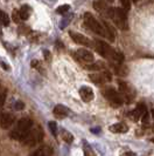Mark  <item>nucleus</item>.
Returning a JSON list of instances; mask_svg holds the SVG:
<instances>
[{"mask_svg": "<svg viewBox=\"0 0 154 156\" xmlns=\"http://www.w3.org/2000/svg\"><path fill=\"white\" fill-rule=\"evenodd\" d=\"M54 115L57 117H65L69 115V108L68 107H65V106H63V105H57V106H55L54 107Z\"/></svg>", "mask_w": 154, "mask_h": 156, "instance_id": "15", "label": "nucleus"}, {"mask_svg": "<svg viewBox=\"0 0 154 156\" xmlns=\"http://www.w3.org/2000/svg\"><path fill=\"white\" fill-rule=\"evenodd\" d=\"M32 14V8L27 5H25L20 9V16H21V20H27Z\"/></svg>", "mask_w": 154, "mask_h": 156, "instance_id": "19", "label": "nucleus"}, {"mask_svg": "<svg viewBox=\"0 0 154 156\" xmlns=\"http://www.w3.org/2000/svg\"><path fill=\"white\" fill-rule=\"evenodd\" d=\"M71 39L74 40L76 44L78 45H82V46H88V47H92V42L88 39L85 35L81 34V33H77V32H70L69 33Z\"/></svg>", "mask_w": 154, "mask_h": 156, "instance_id": "9", "label": "nucleus"}, {"mask_svg": "<svg viewBox=\"0 0 154 156\" xmlns=\"http://www.w3.org/2000/svg\"><path fill=\"white\" fill-rule=\"evenodd\" d=\"M118 85H119V94L123 98V100L126 103H131L134 98V93L131 90L130 86L124 81H118Z\"/></svg>", "mask_w": 154, "mask_h": 156, "instance_id": "7", "label": "nucleus"}, {"mask_svg": "<svg viewBox=\"0 0 154 156\" xmlns=\"http://www.w3.org/2000/svg\"><path fill=\"white\" fill-rule=\"evenodd\" d=\"M93 6H95V9H96L97 12H99L102 16H105L106 11H108V8H109V6L106 5V2H104V1H95V2H93Z\"/></svg>", "mask_w": 154, "mask_h": 156, "instance_id": "17", "label": "nucleus"}, {"mask_svg": "<svg viewBox=\"0 0 154 156\" xmlns=\"http://www.w3.org/2000/svg\"><path fill=\"white\" fill-rule=\"evenodd\" d=\"M89 78L96 85H104V83H106L109 81H111L112 76H111V74L109 73L108 70H103L100 73H92V74H90Z\"/></svg>", "mask_w": 154, "mask_h": 156, "instance_id": "8", "label": "nucleus"}, {"mask_svg": "<svg viewBox=\"0 0 154 156\" xmlns=\"http://www.w3.org/2000/svg\"><path fill=\"white\" fill-rule=\"evenodd\" d=\"M69 6L68 5H64V6H61V7H59L57 9V13H60V14H63V13H65L68 9H69Z\"/></svg>", "mask_w": 154, "mask_h": 156, "instance_id": "28", "label": "nucleus"}, {"mask_svg": "<svg viewBox=\"0 0 154 156\" xmlns=\"http://www.w3.org/2000/svg\"><path fill=\"white\" fill-rule=\"evenodd\" d=\"M110 130L112 133H126L127 132V127L125 123H116V125L110 127Z\"/></svg>", "mask_w": 154, "mask_h": 156, "instance_id": "18", "label": "nucleus"}, {"mask_svg": "<svg viewBox=\"0 0 154 156\" xmlns=\"http://www.w3.org/2000/svg\"><path fill=\"white\" fill-rule=\"evenodd\" d=\"M122 5H123V7H122V8H123V9H125L126 12H127V11L131 8V2H130V1L123 0V1H122Z\"/></svg>", "mask_w": 154, "mask_h": 156, "instance_id": "26", "label": "nucleus"}, {"mask_svg": "<svg viewBox=\"0 0 154 156\" xmlns=\"http://www.w3.org/2000/svg\"><path fill=\"white\" fill-rule=\"evenodd\" d=\"M147 113V109H146V106L144 105V103H139L138 106H137V108L132 112L131 116L133 117V120H139V119H142V116L145 115Z\"/></svg>", "mask_w": 154, "mask_h": 156, "instance_id": "14", "label": "nucleus"}, {"mask_svg": "<svg viewBox=\"0 0 154 156\" xmlns=\"http://www.w3.org/2000/svg\"><path fill=\"white\" fill-rule=\"evenodd\" d=\"M104 96L108 99V101L113 106V107H120L123 105V98L120 96L119 92H117L115 88H106L104 90Z\"/></svg>", "mask_w": 154, "mask_h": 156, "instance_id": "6", "label": "nucleus"}, {"mask_svg": "<svg viewBox=\"0 0 154 156\" xmlns=\"http://www.w3.org/2000/svg\"><path fill=\"white\" fill-rule=\"evenodd\" d=\"M49 129H50V133L53 134V135H56L57 134V126L55 122H49Z\"/></svg>", "mask_w": 154, "mask_h": 156, "instance_id": "24", "label": "nucleus"}, {"mask_svg": "<svg viewBox=\"0 0 154 156\" xmlns=\"http://www.w3.org/2000/svg\"><path fill=\"white\" fill-rule=\"evenodd\" d=\"M76 58L78 60H81V61H84V62H92L93 61V55L91 52H89V51H86L84 48H79V49H77L76 52Z\"/></svg>", "mask_w": 154, "mask_h": 156, "instance_id": "11", "label": "nucleus"}, {"mask_svg": "<svg viewBox=\"0 0 154 156\" xmlns=\"http://www.w3.org/2000/svg\"><path fill=\"white\" fill-rule=\"evenodd\" d=\"M79 96L84 102H90L93 100V90L88 86H83L79 89Z\"/></svg>", "mask_w": 154, "mask_h": 156, "instance_id": "12", "label": "nucleus"}, {"mask_svg": "<svg viewBox=\"0 0 154 156\" xmlns=\"http://www.w3.org/2000/svg\"><path fill=\"white\" fill-rule=\"evenodd\" d=\"M84 23H85V25H86L92 32H95L96 34H98L100 37H105L104 27H103L102 21H98L91 13L86 12L84 14Z\"/></svg>", "mask_w": 154, "mask_h": 156, "instance_id": "4", "label": "nucleus"}, {"mask_svg": "<svg viewBox=\"0 0 154 156\" xmlns=\"http://www.w3.org/2000/svg\"><path fill=\"white\" fill-rule=\"evenodd\" d=\"M102 23H103V27H104V33H105V38H108L111 42H113L116 40V32L113 30V27L110 25L109 23L102 20Z\"/></svg>", "mask_w": 154, "mask_h": 156, "instance_id": "13", "label": "nucleus"}, {"mask_svg": "<svg viewBox=\"0 0 154 156\" xmlns=\"http://www.w3.org/2000/svg\"><path fill=\"white\" fill-rule=\"evenodd\" d=\"M12 18H13V21L15 23H19L22 21V20H21V16H20V11H18V9H13Z\"/></svg>", "mask_w": 154, "mask_h": 156, "instance_id": "23", "label": "nucleus"}, {"mask_svg": "<svg viewBox=\"0 0 154 156\" xmlns=\"http://www.w3.org/2000/svg\"><path fill=\"white\" fill-rule=\"evenodd\" d=\"M95 45H96V46H95L96 51H97L103 58L108 59L111 63H123L124 55L122 54L120 52L113 49L111 46H109L106 42H104V41H102V40H96V41H95Z\"/></svg>", "mask_w": 154, "mask_h": 156, "instance_id": "1", "label": "nucleus"}, {"mask_svg": "<svg viewBox=\"0 0 154 156\" xmlns=\"http://www.w3.org/2000/svg\"><path fill=\"white\" fill-rule=\"evenodd\" d=\"M106 18L111 19L115 25L119 28L126 31L129 28V21H127V13L126 11L120 7H109L106 11Z\"/></svg>", "mask_w": 154, "mask_h": 156, "instance_id": "2", "label": "nucleus"}, {"mask_svg": "<svg viewBox=\"0 0 154 156\" xmlns=\"http://www.w3.org/2000/svg\"><path fill=\"white\" fill-rule=\"evenodd\" d=\"M32 127H33V121L31 119H27V117H23L20 119L18 125L15 126V128L13 130H11L9 136L15 141H21L22 142L26 136L28 135V133L32 130Z\"/></svg>", "mask_w": 154, "mask_h": 156, "instance_id": "3", "label": "nucleus"}, {"mask_svg": "<svg viewBox=\"0 0 154 156\" xmlns=\"http://www.w3.org/2000/svg\"><path fill=\"white\" fill-rule=\"evenodd\" d=\"M53 155V149L50 148V147H48V146H43V147H41V148L36 149L32 156H52Z\"/></svg>", "mask_w": 154, "mask_h": 156, "instance_id": "16", "label": "nucleus"}, {"mask_svg": "<svg viewBox=\"0 0 154 156\" xmlns=\"http://www.w3.org/2000/svg\"><path fill=\"white\" fill-rule=\"evenodd\" d=\"M84 156H97V155H96V153L93 151L92 149L86 148L84 149Z\"/></svg>", "mask_w": 154, "mask_h": 156, "instance_id": "29", "label": "nucleus"}, {"mask_svg": "<svg viewBox=\"0 0 154 156\" xmlns=\"http://www.w3.org/2000/svg\"><path fill=\"white\" fill-rule=\"evenodd\" d=\"M23 107H25V105H23L22 102H20V101H16L15 105H14V108H15V109H18V110L23 109Z\"/></svg>", "mask_w": 154, "mask_h": 156, "instance_id": "30", "label": "nucleus"}, {"mask_svg": "<svg viewBox=\"0 0 154 156\" xmlns=\"http://www.w3.org/2000/svg\"><path fill=\"white\" fill-rule=\"evenodd\" d=\"M104 63L102 62H96V63H91V65H86L85 68L89 70H102L104 69Z\"/></svg>", "mask_w": 154, "mask_h": 156, "instance_id": "20", "label": "nucleus"}, {"mask_svg": "<svg viewBox=\"0 0 154 156\" xmlns=\"http://www.w3.org/2000/svg\"><path fill=\"white\" fill-rule=\"evenodd\" d=\"M62 139L65 141L67 143H71L72 140H74L72 135H71L69 132H67V130H62Z\"/></svg>", "mask_w": 154, "mask_h": 156, "instance_id": "21", "label": "nucleus"}, {"mask_svg": "<svg viewBox=\"0 0 154 156\" xmlns=\"http://www.w3.org/2000/svg\"><path fill=\"white\" fill-rule=\"evenodd\" d=\"M15 121V116L11 113H4L0 117V126L4 129H9Z\"/></svg>", "mask_w": 154, "mask_h": 156, "instance_id": "10", "label": "nucleus"}, {"mask_svg": "<svg viewBox=\"0 0 154 156\" xmlns=\"http://www.w3.org/2000/svg\"><path fill=\"white\" fill-rule=\"evenodd\" d=\"M42 139H43V130L41 127H36V128H32V130L22 141V143L28 147H34L38 143H40Z\"/></svg>", "mask_w": 154, "mask_h": 156, "instance_id": "5", "label": "nucleus"}, {"mask_svg": "<svg viewBox=\"0 0 154 156\" xmlns=\"http://www.w3.org/2000/svg\"><path fill=\"white\" fill-rule=\"evenodd\" d=\"M124 156H133V154H132V153H126Z\"/></svg>", "mask_w": 154, "mask_h": 156, "instance_id": "31", "label": "nucleus"}, {"mask_svg": "<svg viewBox=\"0 0 154 156\" xmlns=\"http://www.w3.org/2000/svg\"><path fill=\"white\" fill-rule=\"evenodd\" d=\"M5 100H6V92H5V90H2V92H0V108L4 106Z\"/></svg>", "mask_w": 154, "mask_h": 156, "instance_id": "25", "label": "nucleus"}, {"mask_svg": "<svg viewBox=\"0 0 154 156\" xmlns=\"http://www.w3.org/2000/svg\"><path fill=\"white\" fill-rule=\"evenodd\" d=\"M152 142H154V139H152Z\"/></svg>", "mask_w": 154, "mask_h": 156, "instance_id": "33", "label": "nucleus"}, {"mask_svg": "<svg viewBox=\"0 0 154 156\" xmlns=\"http://www.w3.org/2000/svg\"><path fill=\"white\" fill-rule=\"evenodd\" d=\"M0 21L2 23L4 26H8V23H9V18L8 16L5 13V12H2V11H0Z\"/></svg>", "mask_w": 154, "mask_h": 156, "instance_id": "22", "label": "nucleus"}, {"mask_svg": "<svg viewBox=\"0 0 154 156\" xmlns=\"http://www.w3.org/2000/svg\"><path fill=\"white\" fill-rule=\"evenodd\" d=\"M152 115H153V117H154V110H152Z\"/></svg>", "mask_w": 154, "mask_h": 156, "instance_id": "32", "label": "nucleus"}, {"mask_svg": "<svg viewBox=\"0 0 154 156\" xmlns=\"http://www.w3.org/2000/svg\"><path fill=\"white\" fill-rule=\"evenodd\" d=\"M142 125L145 126V127L149 125V114H148V112L142 116Z\"/></svg>", "mask_w": 154, "mask_h": 156, "instance_id": "27", "label": "nucleus"}]
</instances>
